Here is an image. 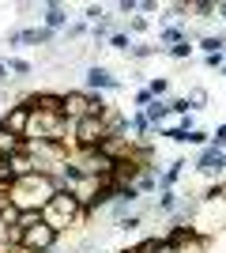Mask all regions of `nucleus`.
<instances>
[{
  "label": "nucleus",
  "instance_id": "nucleus-1",
  "mask_svg": "<svg viewBox=\"0 0 226 253\" xmlns=\"http://www.w3.org/2000/svg\"><path fill=\"white\" fill-rule=\"evenodd\" d=\"M57 193H61V185H57L53 174L34 170V174H23V178L8 189V201L15 204L19 211H42L45 204L57 197Z\"/></svg>",
  "mask_w": 226,
  "mask_h": 253
},
{
  "label": "nucleus",
  "instance_id": "nucleus-2",
  "mask_svg": "<svg viewBox=\"0 0 226 253\" xmlns=\"http://www.w3.org/2000/svg\"><path fill=\"white\" fill-rule=\"evenodd\" d=\"M83 215H87V208L79 204V197H75L72 189H61L53 201L42 208V219L49 223L57 234L68 231V227H75V223H83Z\"/></svg>",
  "mask_w": 226,
  "mask_h": 253
},
{
  "label": "nucleus",
  "instance_id": "nucleus-3",
  "mask_svg": "<svg viewBox=\"0 0 226 253\" xmlns=\"http://www.w3.org/2000/svg\"><path fill=\"white\" fill-rule=\"evenodd\" d=\"M72 144H75V151H98V148H102V144H106V125H102V114L75 121Z\"/></svg>",
  "mask_w": 226,
  "mask_h": 253
},
{
  "label": "nucleus",
  "instance_id": "nucleus-4",
  "mask_svg": "<svg viewBox=\"0 0 226 253\" xmlns=\"http://www.w3.org/2000/svg\"><path fill=\"white\" fill-rule=\"evenodd\" d=\"M106 110V102L102 98H91V95H83V91H68L65 95V117L68 121H83V117H98Z\"/></svg>",
  "mask_w": 226,
  "mask_h": 253
},
{
  "label": "nucleus",
  "instance_id": "nucleus-5",
  "mask_svg": "<svg viewBox=\"0 0 226 253\" xmlns=\"http://www.w3.org/2000/svg\"><path fill=\"white\" fill-rule=\"evenodd\" d=\"M19 246L23 250H34V253H49L57 246V231L42 219V223H34V227H27V231H19Z\"/></svg>",
  "mask_w": 226,
  "mask_h": 253
},
{
  "label": "nucleus",
  "instance_id": "nucleus-6",
  "mask_svg": "<svg viewBox=\"0 0 226 253\" xmlns=\"http://www.w3.org/2000/svg\"><path fill=\"white\" fill-rule=\"evenodd\" d=\"M31 121H34V110L31 106H8V114H4V128H8L15 140H27V132H31Z\"/></svg>",
  "mask_w": 226,
  "mask_h": 253
},
{
  "label": "nucleus",
  "instance_id": "nucleus-7",
  "mask_svg": "<svg viewBox=\"0 0 226 253\" xmlns=\"http://www.w3.org/2000/svg\"><path fill=\"white\" fill-rule=\"evenodd\" d=\"M196 170H200V174H223V170H226V151L215 148V144H207V151L200 155Z\"/></svg>",
  "mask_w": 226,
  "mask_h": 253
},
{
  "label": "nucleus",
  "instance_id": "nucleus-8",
  "mask_svg": "<svg viewBox=\"0 0 226 253\" xmlns=\"http://www.w3.org/2000/svg\"><path fill=\"white\" fill-rule=\"evenodd\" d=\"M8 42H15V45H19V42H27V45H49V42H53V31H49V27H34V31H15Z\"/></svg>",
  "mask_w": 226,
  "mask_h": 253
},
{
  "label": "nucleus",
  "instance_id": "nucleus-9",
  "mask_svg": "<svg viewBox=\"0 0 226 253\" xmlns=\"http://www.w3.org/2000/svg\"><path fill=\"white\" fill-rule=\"evenodd\" d=\"M87 87H98V91H106V87H117V80L102 68V64H95V68H87Z\"/></svg>",
  "mask_w": 226,
  "mask_h": 253
},
{
  "label": "nucleus",
  "instance_id": "nucleus-10",
  "mask_svg": "<svg viewBox=\"0 0 226 253\" xmlns=\"http://www.w3.org/2000/svg\"><path fill=\"white\" fill-rule=\"evenodd\" d=\"M166 114H170V102H162V98H151V102L143 106V117L159 128H162V121H166Z\"/></svg>",
  "mask_w": 226,
  "mask_h": 253
},
{
  "label": "nucleus",
  "instance_id": "nucleus-11",
  "mask_svg": "<svg viewBox=\"0 0 226 253\" xmlns=\"http://www.w3.org/2000/svg\"><path fill=\"white\" fill-rule=\"evenodd\" d=\"M65 23H68V11L61 8V4H45V27H49V31H61Z\"/></svg>",
  "mask_w": 226,
  "mask_h": 253
},
{
  "label": "nucleus",
  "instance_id": "nucleus-12",
  "mask_svg": "<svg viewBox=\"0 0 226 253\" xmlns=\"http://www.w3.org/2000/svg\"><path fill=\"white\" fill-rule=\"evenodd\" d=\"M204 53H226V34H207L204 42H200Z\"/></svg>",
  "mask_w": 226,
  "mask_h": 253
},
{
  "label": "nucleus",
  "instance_id": "nucleus-13",
  "mask_svg": "<svg viewBox=\"0 0 226 253\" xmlns=\"http://www.w3.org/2000/svg\"><path fill=\"white\" fill-rule=\"evenodd\" d=\"M173 208H177V193H173V189H162L159 193V211H173Z\"/></svg>",
  "mask_w": 226,
  "mask_h": 253
},
{
  "label": "nucleus",
  "instance_id": "nucleus-14",
  "mask_svg": "<svg viewBox=\"0 0 226 253\" xmlns=\"http://www.w3.org/2000/svg\"><path fill=\"white\" fill-rule=\"evenodd\" d=\"M34 223H42V211H19L15 227H19V231H27V227H34Z\"/></svg>",
  "mask_w": 226,
  "mask_h": 253
},
{
  "label": "nucleus",
  "instance_id": "nucleus-15",
  "mask_svg": "<svg viewBox=\"0 0 226 253\" xmlns=\"http://www.w3.org/2000/svg\"><path fill=\"white\" fill-rule=\"evenodd\" d=\"M177 42H185V31L181 27H166L162 31V45H177Z\"/></svg>",
  "mask_w": 226,
  "mask_h": 253
},
{
  "label": "nucleus",
  "instance_id": "nucleus-16",
  "mask_svg": "<svg viewBox=\"0 0 226 253\" xmlns=\"http://www.w3.org/2000/svg\"><path fill=\"white\" fill-rule=\"evenodd\" d=\"M185 98H189V106H193V110H204V102H207V91H204V87H193V91H189Z\"/></svg>",
  "mask_w": 226,
  "mask_h": 253
},
{
  "label": "nucleus",
  "instance_id": "nucleus-17",
  "mask_svg": "<svg viewBox=\"0 0 226 253\" xmlns=\"http://www.w3.org/2000/svg\"><path fill=\"white\" fill-rule=\"evenodd\" d=\"M147 91H151V95H155V98H162V95H166V91H170V80H162V76H155V80H151V84H147Z\"/></svg>",
  "mask_w": 226,
  "mask_h": 253
},
{
  "label": "nucleus",
  "instance_id": "nucleus-18",
  "mask_svg": "<svg viewBox=\"0 0 226 253\" xmlns=\"http://www.w3.org/2000/svg\"><path fill=\"white\" fill-rule=\"evenodd\" d=\"M170 57H177V61H185V57H193V45H189V38L177 45H170Z\"/></svg>",
  "mask_w": 226,
  "mask_h": 253
},
{
  "label": "nucleus",
  "instance_id": "nucleus-19",
  "mask_svg": "<svg viewBox=\"0 0 226 253\" xmlns=\"http://www.w3.org/2000/svg\"><path fill=\"white\" fill-rule=\"evenodd\" d=\"M8 68H11L15 76H27V72H31V61H19V57H11V61H8Z\"/></svg>",
  "mask_w": 226,
  "mask_h": 253
},
{
  "label": "nucleus",
  "instance_id": "nucleus-20",
  "mask_svg": "<svg viewBox=\"0 0 226 253\" xmlns=\"http://www.w3.org/2000/svg\"><path fill=\"white\" fill-rule=\"evenodd\" d=\"M204 61H207V68H219V72L226 68V57H223V53H207Z\"/></svg>",
  "mask_w": 226,
  "mask_h": 253
},
{
  "label": "nucleus",
  "instance_id": "nucleus-21",
  "mask_svg": "<svg viewBox=\"0 0 226 253\" xmlns=\"http://www.w3.org/2000/svg\"><path fill=\"white\" fill-rule=\"evenodd\" d=\"M109 45H113V49H132V42H129V34H113V38H109Z\"/></svg>",
  "mask_w": 226,
  "mask_h": 253
},
{
  "label": "nucleus",
  "instance_id": "nucleus-22",
  "mask_svg": "<svg viewBox=\"0 0 226 253\" xmlns=\"http://www.w3.org/2000/svg\"><path fill=\"white\" fill-rule=\"evenodd\" d=\"M189 144H207V132H200V128H189Z\"/></svg>",
  "mask_w": 226,
  "mask_h": 253
},
{
  "label": "nucleus",
  "instance_id": "nucleus-23",
  "mask_svg": "<svg viewBox=\"0 0 226 253\" xmlns=\"http://www.w3.org/2000/svg\"><path fill=\"white\" fill-rule=\"evenodd\" d=\"M132 57H151V53H155V45H132Z\"/></svg>",
  "mask_w": 226,
  "mask_h": 253
},
{
  "label": "nucleus",
  "instance_id": "nucleus-24",
  "mask_svg": "<svg viewBox=\"0 0 226 253\" xmlns=\"http://www.w3.org/2000/svg\"><path fill=\"white\" fill-rule=\"evenodd\" d=\"M151 98H155V95H151L147 87H143V91H136V98H132V102H136V106H147V102H151Z\"/></svg>",
  "mask_w": 226,
  "mask_h": 253
},
{
  "label": "nucleus",
  "instance_id": "nucleus-25",
  "mask_svg": "<svg viewBox=\"0 0 226 253\" xmlns=\"http://www.w3.org/2000/svg\"><path fill=\"white\" fill-rule=\"evenodd\" d=\"M117 8H121V11H125V15H132V11H136V8H140V4H136V0H121V4H117Z\"/></svg>",
  "mask_w": 226,
  "mask_h": 253
},
{
  "label": "nucleus",
  "instance_id": "nucleus-26",
  "mask_svg": "<svg viewBox=\"0 0 226 253\" xmlns=\"http://www.w3.org/2000/svg\"><path fill=\"white\" fill-rule=\"evenodd\" d=\"M83 31H87V23H72V27H68V38H79Z\"/></svg>",
  "mask_w": 226,
  "mask_h": 253
},
{
  "label": "nucleus",
  "instance_id": "nucleus-27",
  "mask_svg": "<svg viewBox=\"0 0 226 253\" xmlns=\"http://www.w3.org/2000/svg\"><path fill=\"white\" fill-rule=\"evenodd\" d=\"M215 15H223V19H226V0H223V4H215Z\"/></svg>",
  "mask_w": 226,
  "mask_h": 253
},
{
  "label": "nucleus",
  "instance_id": "nucleus-28",
  "mask_svg": "<svg viewBox=\"0 0 226 253\" xmlns=\"http://www.w3.org/2000/svg\"><path fill=\"white\" fill-rule=\"evenodd\" d=\"M4 80H8V64L0 61V84H4Z\"/></svg>",
  "mask_w": 226,
  "mask_h": 253
},
{
  "label": "nucleus",
  "instance_id": "nucleus-29",
  "mask_svg": "<svg viewBox=\"0 0 226 253\" xmlns=\"http://www.w3.org/2000/svg\"><path fill=\"white\" fill-rule=\"evenodd\" d=\"M159 253H173V250H170V246H166V238H162V246H159Z\"/></svg>",
  "mask_w": 226,
  "mask_h": 253
},
{
  "label": "nucleus",
  "instance_id": "nucleus-30",
  "mask_svg": "<svg viewBox=\"0 0 226 253\" xmlns=\"http://www.w3.org/2000/svg\"><path fill=\"white\" fill-rule=\"evenodd\" d=\"M223 197H226V185H223Z\"/></svg>",
  "mask_w": 226,
  "mask_h": 253
},
{
  "label": "nucleus",
  "instance_id": "nucleus-31",
  "mask_svg": "<svg viewBox=\"0 0 226 253\" xmlns=\"http://www.w3.org/2000/svg\"><path fill=\"white\" fill-rule=\"evenodd\" d=\"M49 253H53V250H49Z\"/></svg>",
  "mask_w": 226,
  "mask_h": 253
}]
</instances>
